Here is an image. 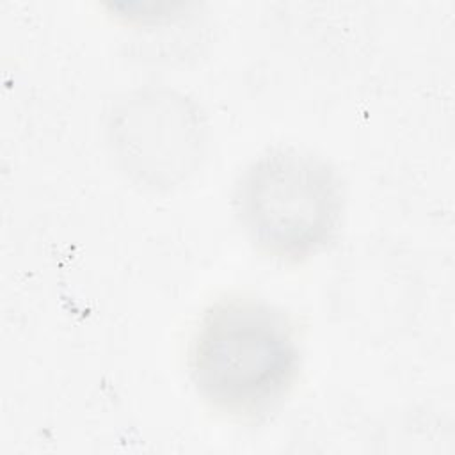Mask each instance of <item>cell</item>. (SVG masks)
<instances>
[{"label":"cell","instance_id":"cell-1","mask_svg":"<svg viewBox=\"0 0 455 455\" xmlns=\"http://www.w3.org/2000/svg\"><path fill=\"white\" fill-rule=\"evenodd\" d=\"M300 370L295 325L256 297H226L199 318L188 347V377L199 398L236 419L275 409Z\"/></svg>","mask_w":455,"mask_h":455},{"label":"cell","instance_id":"cell-3","mask_svg":"<svg viewBox=\"0 0 455 455\" xmlns=\"http://www.w3.org/2000/svg\"><path fill=\"white\" fill-rule=\"evenodd\" d=\"M124 171L151 188L172 187L197 165L204 126L194 105L169 91H144L124 101L110 124Z\"/></svg>","mask_w":455,"mask_h":455},{"label":"cell","instance_id":"cell-2","mask_svg":"<svg viewBox=\"0 0 455 455\" xmlns=\"http://www.w3.org/2000/svg\"><path fill=\"white\" fill-rule=\"evenodd\" d=\"M345 188L323 158L295 148L254 158L235 185V213L252 245L279 261H300L338 233Z\"/></svg>","mask_w":455,"mask_h":455}]
</instances>
